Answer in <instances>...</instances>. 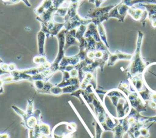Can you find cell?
<instances>
[{
  "label": "cell",
  "instance_id": "obj_1",
  "mask_svg": "<svg viewBox=\"0 0 156 138\" xmlns=\"http://www.w3.org/2000/svg\"><path fill=\"white\" fill-rule=\"evenodd\" d=\"M143 37L144 33L138 30L135 51L132 54V57L130 60L129 65L125 70L129 79L136 75H142L147 66L149 65L143 60L141 53Z\"/></svg>",
  "mask_w": 156,
  "mask_h": 138
},
{
  "label": "cell",
  "instance_id": "obj_2",
  "mask_svg": "<svg viewBox=\"0 0 156 138\" xmlns=\"http://www.w3.org/2000/svg\"><path fill=\"white\" fill-rule=\"evenodd\" d=\"M108 96L116 109V119H121L127 117L131 109V105L127 95L118 89L106 91L104 98Z\"/></svg>",
  "mask_w": 156,
  "mask_h": 138
},
{
  "label": "cell",
  "instance_id": "obj_3",
  "mask_svg": "<svg viewBox=\"0 0 156 138\" xmlns=\"http://www.w3.org/2000/svg\"><path fill=\"white\" fill-rule=\"evenodd\" d=\"M117 4H115L105 7H99L90 9L88 10L87 13V18L91 19V22L95 25L98 26V24H101L104 21H107L109 19V12Z\"/></svg>",
  "mask_w": 156,
  "mask_h": 138
},
{
  "label": "cell",
  "instance_id": "obj_4",
  "mask_svg": "<svg viewBox=\"0 0 156 138\" xmlns=\"http://www.w3.org/2000/svg\"><path fill=\"white\" fill-rule=\"evenodd\" d=\"M66 31H67L63 28L56 36L58 42V51L55 59L52 63L51 67L49 68L52 73H55L56 71L58 70L59 64L65 56L64 53L65 45V33Z\"/></svg>",
  "mask_w": 156,
  "mask_h": 138
},
{
  "label": "cell",
  "instance_id": "obj_5",
  "mask_svg": "<svg viewBox=\"0 0 156 138\" xmlns=\"http://www.w3.org/2000/svg\"><path fill=\"white\" fill-rule=\"evenodd\" d=\"M127 98L130 102L131 107L134 108L137 112L146 111L147 107L145 101L141 98L138 92L133 90L130 92L127 95Z\"/></svg>",
  "mask_w": 156,
  "mask_h": 138
},
{
  "label": "cell",
  "instance_id": "obj_6",
  "mask_svg": "<svg viewBox=\"0 0 156 138\" xmlns=\"http://www.w3.org/2000/svg\"><path fill=\"white\" fill-rule=\"evenodd\" d=\"M129 8V6L120 2L109 12L108 17L109 18H116L119 22L124 23L125 18L128 14Z\"/></svg>",
  "mask_w": 156,
  "mask_h": 138
},
{
  "label": "cell",
  "instance_id": "obj_7",
  "mask_svg": "<svg viewBox=\"0 0 156 138\" xmlns=\"http://www.w3.org/2000/svg\"><path fill=\"white\" fill-rule=\"evenodd\" d=\"M128 14L135 21H139L143 27H145L146 20L148 18V13L144 8L130 7L128 10Z\"/></svg>",
  "mask_w": 156,
  "mask_h": 138
},
{
  "label": "cell",
  "instance_id": "obj_8",
  "mask_svg": "<svg viewBox=\"0 0 156 138\" xmlns=\"http://www.w3.org/2000/svg\"><path fill=\"white\" fill-rule=\"evenodd\" d=\"M119 123L113 129L114 138H122L124 135L127 133L130 128V125L128 123L127 117L118 119Z\"/></svg>",
  "mask_w": 156,
  "mask_h": 138
},
{
  "label": "cell",
  "instance_id": "obj_9",
  "mask_svg": "<svg viewBox=\"0 0 156 138\" xmlns=\"http://www.w3.org/2000/svg\"><path fill=\"white\" fill-rule=\"evenodd\" d=\"M132 57V54L122 52L119 50H116L113 53H110L109 57L107 61V65L111 67L114 65L119 60H130Z\"/></svg>",
  "mask_w": 156,
  "mask_h": 138
},
{
  "label": "cell",
  "instance_id": "obj_10",
  "mask_svg": "<svg viewBox=\"0 0 156 138\" xmlns=\"http://www.w3.org/2000/svg\"><path fill=\"white\" fill-rule=\"evenodd\" d=\"M133 7L145 9L147 12L148 18L151 22L156 20V4L139 3L134 5Z\"/></svg>",
  "mask_w": 156,
  "mask_h": 138
},
{
  "label": "cell",
  "instance_id": "obj_11",
  "mask_svg": "<svg viewBox=\"0 0 156 138\" xmlns=\"http://www.w3.org/2000/svg\"><path fill=\"white\" fill-rule=\"evenodd\" d=\"M88 36L92 37L96 42H99L101 41L99 35L98 26L95 25L94 23H93L92 22L90 23L88 25H87V28L84 34V37H88Z\"/></svg>",
  "mask_w": 156,
  "mask_h": 138
},
{
  "label": "cell",
  "instance_id": "obj_12",
  "mask_svg": "<svg viewBox=\"0 0 156 138\" xmlns=\"http://www.w3.org/2000/svg\"><path fill=\"white\" fill-rule=\"evenodd\" d=\"M129 83L136 92H140L143 90L144 84L142 75H136L130 79H128Z\"/></svg>",
  "mask_w": 156,
  "mask_h": 138
},
{
  "label": "cell",
  "instance_id": "obj_13",
  "mask_svg": "<svg viewBox=\"0 0 156 138\" xmlns=\"http://www.w3.org/2000/svg\"><path fill=\"white\" fill-rule=\"evenodd\" d=\"M46 38L44 32L40 29L37 34V43H38V51L40 55L44 56V43Z\"/></svg>",
  "mask_w": 156,
  "mask_h": 138
},
{
  "label": "cell",
  "instance_id": "obj_14",
  "mask_svg": "<svg viewBox=\"0 0 156 138\" xmlns=\"http://www.w3.org/2000/svg\"><path fill=\"white\" fill-rule=\"evenodd\" d=\"M52 6V0H43L41 4L35 9L34 11L36 13L37 16L40 15L43 12L49 9Z\"/></svg>",
  "mask_w": 156,
  "mask_h": 138
},
{
  "label": "cell",
  "instance_id": "obj_15",
  "mask_svg": "<svg viewBox=\"0 0 156 138\" xmlns=\"http://www.w3.org/2000/svg\"><path fill=\"white\" fill-rule=\"evenodd\" d=\"M78 44L79 43L73 35V32L71 30L67 31L65 33V50L69 48L70 46L73 45Z\"/></svg>",
  "mask_w": 156,
  "mask_h": 138
},
{
  "label": "cell",
  "instance_id": "obj_16",
  "mask_svg": "<svg viewBox=\"0 0 156 138\" xmlns=\"http://www.w3.org/2000/svg\"><path fill=\"white\" fill-rule=\"evenodd\" d=\"M98 32H99V35L100 37V38L101 40V41L105 44V45L109 48V45L108 43L107 42V35H106V32H105V27L104 26V24L102 23L98 24Z\"/></svg>",
  "mask_w": 156,
  "mask_h": 138
},
{
  "label": "cell",
  "instance_id": "obj_17",
  "mask_svg": "<svg viewBox=\"0 0 156 138\" xmlns=\"http://www.w3.org/2000/svg\"><path fill=\"white\" fill-rule=\"evenodd\" d=\"M121 2L127 5L129 7H132L134 5L139 3L156 4V0H121Z\"/></svg>",
  "mask_w": 156,
  "mask_h": 138
},
{
  "label": "cell",
  "instance_id": "obj_18",
  "mask_svg": "<svg viewBox=\"0 0 156 138\" xmlns=\"http://www.w3.org/2000/svg\"><path fill=\"white\" fill-rule=\"evenodd\" d=\"M39 128H40V134H44L48 136L51 135V131H50L49 127L46 124L41 123V125H39Z\"/></svg>",
  "mask_w": 156,
  "mask_h": 138
},
{
  "label": "cell",
  "instance_id": "obj_19",
  "mask_svg": "<svg viewBox=\"0 0 156 138\" xmlns=\"http://www.w3.org/2000/svg\"><path fill=\"white\" fill-rule=\"evenodd\" d=\"M68 10V5H62L55 12L54 16H65Z\"/></svg>",
  "mask_w": 156,
  "mask_h": 138
},
{
  "label": "cell",
  "instance_id": "obj_20",
  "mask_svg": "<svg viewBox=\"0 0 156 138\" xmlns=\"http://www.w3.org/2000/svg\"><path fill=\"white\" fill-rule=\"evenodd\" d=\"M47 59L44 56H42V55H40L38 56H35L33 59V62L37 64V65H41L43 64H44L46 62H47Z\"/></svg>",
  "mask_w": 156,
  "mask_h": 138
},
{
  "label": "cell",
  "instance_id": "obj_21",
  "mask_svg": "<svg viewBox=\"0 0 156 138\" xmlns=\"http://www.w3.org/2000/svg\"><path fill=\"white\" fill-rule=\"evenodd\" d=\"M155 122H152L147 127H143L140 129V134L141 136H143L145 138H147L150 136V134H149V128Z\"/></svg>",
  "mask_w": 156,
  "mask_h": 138
},
{
  "label": "cell",
  "instance_id": "obj_22",
  "mask_svg": "<svg viewBox=\"0 0 156 138\" xmlns=\"http://www.w3.org/2000/svg\"><path fill=\"white\" fill-rule=\"evenodd\" d=\"M66 1V0H52V6L57 10L60 7L62 6Z\"/></svg>",
  "mask_w": 156,
  "mask_h": 138
},
{
  "label": "cell",
  "instance_id": "obj_23",
  "mask_svg": "<svg viewBox=\"0 0 156 138\" xmlns=\"http://www.w3.org/2000/svg\"><path fill=\"white\" fill-rule=\"evenodd\" d=\"M32 111H33V101L28 100V105L26 111V113L27 115V116L32 114Z\"/></svg>",
  "mask_w": 156,
  "mask_h": 138
},
{
  "label": "cell",
  "instance_id": "obj_24",
  "mask_svg": "<svg viewBox=\"0 0 156 138\" xmlns=\"http://www.w3.org/2000/svg\"><path fill=\"white\" fill-rule=\"evenodd\" d=\"M3 4L5 5H11V4H16L19 2L21 1V0H1Z\"/></svg>",
  "mask_w": 156,
  "mask_h": 138
},
{
  "label": "cell",
  "instance_id": "obj_25",
  "mask_svg": "<svg viewBox=\"0 0 156 138\" xmlns=\"http://www.w3.org/2000/svg\"><path fill=\"white\" fill-rule=\"evenodd\" d=\"M16 70H17V69H16V66L15 64L10 63L9 64H8V70H9V72H11V71H15Z\"/></svg>",
  "mask_w": 156,
  "mask_h": 138
},
{
  "label": "cell",
  "instance_id": "obj_26",
  "mask_svg": "<svg viewBox=\"0 0 156 138\" xmlns=\"http://www.w3.org/2000/svg\"><path fill=\"white\" fill-rule=\"evenodd\" d=\"M69 74H70V76L71 78H76V77H78V71L77 70H76V68H74L71 71H70L69 72Z\"/></svg>",
  "mask_w": 156,
  "mask_h": 138
},
{
  "label": "cell",
  "instance_id": "obj_27",
  "mask_svg": "<svg viewBox=\"0 0 156 138\" xmlns=\"http://www.w3.org/2000/svg\"><path fill=\"white\" fill-rule=\"evenodd\" d=\"M106 0H95L94 2V5H95V7H101V4L105 2Z\"/></svg>",
  "mask_w": 156,
  "mask_h": 138
},
{
  "label": "cell",
  "instance_id": "obj_28",
  "mask_svg": "<svg viewBox=\"0 0 156 138\" xmlns=\"http://www.w3.org/2000/svg\"><path fill=\"white\" fill-rule=\"evenodd\" d=\"M148 105L151 108L156 109V103L154 102V101H152V100L148 101Z\"/></svg>",
  "mask_w": 156,
  "mask_h": 138
},
{
  "label": "cell",
  "instance_id": "obj_29",
  "mask_svg": "<svg viewBox=\"0 0 156 138\" xmlns=\"http://www.w3.org/2000/svg\"><path fill=\"white\" fill-rule=\"evenodd\" d=\"M79 1L80 0H66V2L63 4V5H68L69 3H73V2H79Z\"/></svg>",
  "mask_w": 156,
  "mask_h": 138
},
{
  "label": "cell",
  "instance_id": "obj_30",
  "mask_svg": "<svg viewBox=\"0 0 156 138\" xmlns=\"http://www.w3.org/2000/svg\"><path fill=\"white\" fill-rule=\"evenodd\" d=\"M3 84H4V82L0 77V94L3 93V87H2Z\"/></svg>",
  "mask_w": 156,
  "mask_h": 138
},
{
  "label": "cell",
  "instance_id": "obj_31",
  "mask_svg": "<svg viewBox=\"0 0 156 138\" xmlns=\"http://www.w3.org/2000/svg\"><path fill=\"white\" fill-rule=\"evenodd\" d=\"M127 133V135H128L129 138H135V137L134 135H133V133H132V132L128 131Z\"/></svg>",
  "mask_w": 156,
  "mask_h": 138
},
{
  "label": "cell",
  "instance_id": "obj_32",
  "mask_svg": "<svg viewBox=\"0 0 156 138\" xmlns=\"http://www.w3.org/2000/svg\"><path fill=\"white\" fill-rule=\"evenodd\" d=\"M21 1H22L27 6H28V7H31V4H30V3L29 2V0H21Z\"/></svg>",
  "mask_w": 156,
  "mask_h": 138
},
{
  "label": "cell",
  "instance_id": "obj_33",
  "mask_svg": "<svg viewBox=\"0 0 156 138\" xmlns=\"http://www.w3.org/2000/svg\"><path fill=\"white\" fill-rule=\"evenodd\" d=\"M151 26L153 28H156V20H154L151 21Z\"/></svg>",
  "mask_w": 156,
  "mask_h": 138
},
{
  "label": "cell",
  "instance_id": "obj_34",
  "mask_svg": "<svg viewBox=\"0 0 156 138\" xmlns=\"http://www.w3.org/2000/svg\"><path fill=\"white\" fill-rule=\"evenodd\" d=\"M88 1L90 3H91V4H94L95 0H88Z\"/></svg>",
  "mask_w": 156,
  "mask_h": 138
}]
</instances>
